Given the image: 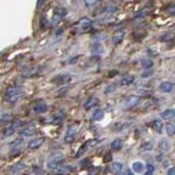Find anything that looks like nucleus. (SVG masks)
I'll return each mask as SVG.
<instances>
[{
	"label": "nucleus",
	"instance_id": "obj_1",
	"mask_svg": "<svg viewBox=\"0 0 175 175\" xmlns=\"http://www.w3.org/2000/svg\"><path fill=\"white\" fill-rule=\"evenodd\" d=\"M65 160L66 158L63 153H56V154H54V156H50V158L47 160L46 167L48 170H54L55 171V170L58 169V167L65 162Z\"/></svg>",
	"mask_w": 175,
	"mask_h": 175
},
{
	"label": "nucleus",
	"instance_id": "obj_2",
	"mask_svg": "<svg viewBox=\"0 0 175 175\" xmlns=\"http://www.w3.org/2000/svg\"><path fill=\"white\" fill-rule=\"evenodd\" d=\"M79 128H80V124H74V125H71L70 127L67 129L65 138H63L66 143H71V142L74 141L77 134H78V131H79Z\"/></svg>",
	"mask_w": 175,
	"mask_h": 175
},
{
	"label": "nucleus",
	"instance_id": "obj_3",
	"mask_svg": "<svg viewBox=\"0 0 175 175\" xmlns=\"http://www.w3.org/2000/svg\"><path fill=\"white\" fill-rule=\"evenodd\" d=\"M100 142H101V140H100V139H91V140H88V141H85L84 143H82V145H81V147L79 148V150L77 151L74 158L79 159L80 156H82V154H84V153L87 152L88 150H89V148L93 147V146H95V145H98V143H100Z\"/></svg>",
	"mask_w": 175,
	"mask_h": 175
},
{
	"label": "nucleus",
	"instance_id": "obj_4",
	"mask_svg": "<svg viewBox=\"0 0 175 175\" xmlns=\"http://www.w3.org/2000/svg\"><path fill=\"white\" fill-rule=\"evenodd\" d=\"M139 103H140L139 96L131 95V96H128V98L124 101L123 106L122 107H123L124 109H131V108H135L137 105H139Z\"/></svg>",
	"mask_w": 175,
	"mask_h": 175
},
{
	"label": "nucleus",
	"instance_id": "obj_5",
	"mask_svg": "<svg viewBox=\"0 0 175 175\" xmlns=\"http://www.w3.org/2000/svg\"><path fill=\"white\" fill-rule=\"evenodd\" d=\"M24 91H21V92L13 93V94H10V95H5V100L9 102V103H15V102L20 101L21 98H23L24 96Z\"/></svg>",
	"mask_w": 175,
	"mask_h": 175
},
{
	"label": "nucleus",
	"instance_id": "obj_6",
	"mask_svg": "<svg viewBox=\"0 0 175 175\" xmlns=\"http://www.w3.org/2000/svg\"><path fill=\"white\" fill-rule=\"evenodd\" d=\"M131 125H132V122H119V123H117L113 127V129H114L116 132H122V131L129 128Z\"/></svg>",
	"mask_w": 175,
	"mask_h": 175
},
{
	"label": "nucleus",
	"instance_id": "obj_7",
	"mask_svg": "<svg viewBox=\"0 0 175 175\" xmlns=\"http://www.w3.org/2000/svg\"><path fill=\"white\" fill-rule=\"evenodd\" d=\"M65 116H66L65 111H63V109H59V111L55 113V115L53 116L52 124H55V125H58V124H60L63 120Z\"/></svg>",
	"mask_w": 175,
	"mask_h": 175
},
{
	"label": "nucleus",
	"instance_id": "obj_8",
	"mask_svg": "<svg viewBox=\"0 0 175 175\" xmlns=\"http://www.w3.org/2000/svg\"><path fill=\"white\" fill-rule=\"evenodd\" d=\"M44 138H35V139L30 140V142L27 143V148L31 149V150H36L38 148L43 145Z\"/></svg>",
	"mask_w": 175,
	"mask_h": 175
},
{
	"label": "nucleus",
	"instance_id": "obj_9",
	"mask_svg": "<svg viewBox=\"0 0 175 175\" xmlns=\"http://www.w3.org/2000/svg\"><path fill=\"white\" fill-rule=\"evenodd\" d=\"M173 89H174V84H173L172 82H169V81H164L162 82V83H160V85H159V90L163 93L172 92Z\"/></svg>",
	"mask_w": 175,
	"mask_h": 175
},
{
	"label": "nucleus",
	"instance_id": "obj_10",
	"mask_svg": "<svg viewBox=\"0 0 175 175\" xmlns=\"http://www.w3.org/2000/svg\"><path fill=\"white\" fill-rule=\"evenodd\" d=\"M71 81V77L69 74H59V76L55 77L53 79V82L56 83V84H63V83H67V82Z\"/></svg>",
	"mask_w": 175,
	"mask_h": 175
},
{
	"label": "nucleus",
	"instance_id": "obj_11",
	"mask_svg": "<svg viewBox=\"0 0 175 175\" xmlns=\"http://www.w3.org/2000/svg\"><path fill=\"white\" fill-rule=\"evenodd\" d=\"M98 102H100V100H98V98H89L87 101L84 102V104H83V108H84L85 111H89V109L96 106L98 104Z\"/></svg>",
	"mask_w": 175,
	"mask_h": 175
},
{
	"label": "nucleus",
	"instance_id": "obj_12",
	"mask_svg": "<svg viewBox=\"0 0 175 175\" xmlns=\"http://www.w3.org/2000/svg\"><path fill=\"white\" fill-rule=\"evenodd\" d=\"M125 35H126L125 31H117V32H116L114 35H113L112 43L114 44V45H118V44H120L122 42L124 41Z\"/></svg>",
	"mask_w": 175,
	"mask_h": 175
},
{
	"label": "nucleus",
	"instance_id": "obj_13",
	"mask_svg": "<svg viewBox=\"0 0 175 175\" xmlns=\"http://www.w3.org/2000/svg\"><path fill=\"white\" fill-rule=\"evenodd\" d=\"M92 24V20L88 19V18H82L79 22H78V25H79V29H81L82 31H87L89 27Z\"/></svg>",
	"mask_w": 175,
	"mask_h": 175
},
{
	"label": "nucleus",
	"instance_id": "obj_14",
	"mask_svg": "<svg viewBox=\"0 0 175 175\" xmlns=\"http://www.w3.org/2000/svg\"><path fill=\"white\" fill-rule=\"evenodd\" d=\"M134 81H135V76H132V74H125V76L122 77L119 83H120V85L126 87V85L131 84Z\"/></svg>",
	"mask_w": 175,
	"mask_h": 175
},
{
	"label": "nucleus",
	"instance_id": "obj_15",
	"mask_svg": "<svg viewBox=\"0 0 175 175\" xmlns=\"http://www.w3.org/2000/svg\"><path fill=\"white\" fill-rule=\"evenodd\" d=\"M67 15V10L63 7H56L54 9V16L55 18H57V19L61 20L63 18Z\"/></svg>",
	"mask_w": 175,
	"mask_h": 175
},
{
	"label": "nucleus",
	"instance_id": "obj_16",
	"mask_svg": "<svg viewBox=\"0 0 175 175\" xmlns=\"http://www.w3.org/2000/svg\"><path fill=\"white\" fill-rule=\"evenodd\" d=\"M36 134V129L33 128V127H26V128H23L19 131V135L22 137H31L34 136Z\"/></svg>",
	"mask_w": 175,
	"mask_h": 175
},
{
	"label": "nucleus",
	"instance_id": "obj_17",
	"mask_svg": "<svg viewBox=\"0 0 175 175\" xmlns=\"http://www.w3.org/2000/svg\"><path fill=\"white\" fill-rule=\"evenodd\" d=\"M26 169V164L23 163V162H19V163L14 164L13 166L11 167V173H13V174H16V173H21L23 172L24 170Z\"/></svg>",
	"mask_w": 175,
	"mask_h": 175
},
{
	"label": "nucleus",
	"instance_id": "obj_18",
	"mask_svg": "<svg viewBox=\"0 0 175 175\" xmlns=\"http://www.w3.org/2000/svg\"><path fill=\"white\" fill-rule=\"evenodd\" d=\"M159 149L162 151V152H167L171 149V143H170L169 140L166 139H161L159 142Z\"/></svg>",
	"mask_w": 175,
	"mask_h": 175
},
{
	"label": "nucleus",
	"instance_id": "obj_19",
	"mask_svg": "<svg viewBox=\"0 0 175 175\" xmlns=\"http://www.w3.org/2000/svg\"><path fill=\"white\" fill-rule=\"evenodd\" d=\"M47 109H48V105L45 103H41V104H37L34 106L33 111L36 113V114H43V113H46Z\"/></svg>",
	"mask_w": 175,
	"mask_h": 175
},
{
	"label": "nucleus",
	"instance_id": "obj_20",
	"mask_svg": "<svg viewBox=\"0 0 175 175\" xmlns=\"http://www.w3.org/2000/svg\"><path fill=\"white\" fill-rule=\"evenodd\" d=\"M131 167H132V170H134L135 173H142L143 172V170H145V164L142 163L141 161H136L132 163V165H131Z\"/></svg>",
	"mask_w": 175,
	"mask_h": 175
},
{
	"label": "nucleus",
	"instance_id": "obj_21",
	"mask_svg": "<svg viewBox=\"0 0 175 175\" xmlns=\"http://www.w3.org/2000/svg\"><path fill=\"white\" fill-rule=\"evenodd\" d=\"M91 52L94 55L102 54V53H103V45H102L100 42H95V43L92 45V47H91Z\"/></svg>",
	"mask_w": 175,
	"mask_h": 175
},
{
	"label": "nucleus",
	"instance_id": "obj_22",
	"mask_svg": "<svg viewBox=\"0 0 175 175\" xmlns=\"http://www.w3.org/2000/svg\"><path fill=\"white\" fill-rule=\"evenodd\" d=\"M21 91H23L21 85H10L5 90V95H10V94H13V93L21 92Z\"/></svg>",
	"mask_w": 175,
	"mask_h": 175
},
{
	"label": "nucleus",
	"instance_id": "obj_23",
	"mask_svg": "<svg viewBox=\"0 0 175 175\" xmlns=\"http://www.w3.org/2000/svg\"><path fill=\"white\" fill-rule=\"evenodd\" d=\"M153 149V142L152 141H146L139 147V152H148Z\"/></svg>",
	"mask_w": 175,
	"mask_h": 175
},
{
	"label": "nucleus",
	"instance_id": "obj_24",
	"mask_svg": "<svg viewBox=\"0 0 175 175\" xmlns=\"http://www.w3.org/2000/svg\"><path fill=\"white\" fill-rule=\"evenodd\" d=\"M25 125H26V123H25V122H23V120H21V119L11 120V124H10V126L14 129V130L21 129L22 127H24Z\"/></svg>",
	"mask_w": 175,
	"mask_h": 175
},
{
	"label": "nucleus",
	"instance_id": "obj_25",
	"mask_svg": "<svg viewBox=\"0 0 175 175\" xmlns=\"http://www.w3.org/2000/svg\"><path fill=\"white\" fill-rule=\"evenodd\" d=\"M122 147H123V140L119 139V138L113 140L112 143H111V148L114 151H119L122 149Z\"/></svg>",
	"mask_w": 175,
	"mask_h": 175
},
{
	"label": "nucleus",
	"instance_id": "obj_26",
	"mask_svg": "<svg viewBox=\"0 0 175 175\" xmlns=\"http://www.w3.org/2000/svg\"><path fill=\"white\" fill-rule=\"evenodd\" d=\"M175 116V111L174 109H166V111H164V112L161 113V117L165 120H170L172 119L173 117Z\"/></svg>",
	"mask_w": 175,
	"mask_h": 175
},
{
	"label": "nucleus",
	"instance_id": "obj_27",
	"mask_svg": "<svg viewBox=\"0 0 175 175\" xmlns=\"http://www.w3.org/2000/svg\"><path fill=\"white\" fill-rule=\"evenodd\" d=\"M13 119V115L11 113H3V114H0V124L2 123H8Z\"/></svg>",
	"mask_w": 175,
	"mask_h": 175
},
{
	"label": "nucleus",
	"instance_id": "obj_28",
	"mask_svg": "<svg viewBox=\"0 0 175 175\" xmlns=\"http://www.w3.org/2000/svg\"><path fill=\"white\" fill-rule=\"evenodd\" d=\"M152 127H153V129L158 132V134H161L162 129H163V123H162L160 119H156L152 123Z\"/></svg>",
	"mask_w": 175,
	"mask_h": 175
},
{
	"label": "nucleus",
	"instance_id": "obj_29",
	"mask_svg": "<svg viewBox=\"0 0 175 175\" xmlns=\"http://www.w3.org/2000/svg\"><path fill=\"white\" fill-rule=\"evenodd\" d=\"M104 117V111L102 108H98L95 112L92 114V119L93 120H101Z\"/></svg>",
	"mask_w": 175,
	"mask_h": 175
},
{
	"label": "nucleus",
	"instance_id": "obj_30",
	"mask_svg": "<svg viewBox=\"0 0 175 175\" xmlns=\"http://www.w3.org/2000/svg\"><path fill=\"white\" fill-rule=\"evenodd\" d=\"M124 165L123 163H120V162H114L112 164V166H111V171L113 173H119L122 170H123Z\"/></svg>",
	"mask_w": 175,
	"mask_h": 175
},
{
	"label": "nucleus",
	"instance_id": "obj_31",
	"mask_svg": "<svg viewBox=\"0 0 175 175\" xmlns=\"http://www.w3.org/2000/svg\"><path fill=\"white\" fill-rule=\"evenodd\" d=\"M39 67H36V68H33V69H31V70H29V71H26L24 74H23V77L24 78H31V77H33V76H35V74H37L38 72H39Z\"/></svg>",
	"mask_w": 175,
	"mask_h": 175
},
{
	"label": "nucleus",
	"instance_id": "obj_32",
	"mask_svg": "<svg viewBox=\"0 0 175 175\" xmlns=\"http://www.w3.org/2000/svg\"><path fill=\"white\" fill-rule=\"evenodd\" d=\"M55 171L57 173H59V174L60 173L63 174V173H68V172H70V171H72V167H70L69 165H63V164H61V165H60L58 169L55 170Z\"/></svg>",
	"mask_w": 175,
	"mask_h": 175
},
{
	"label": "nucleus",
	"instance_id": "obj_33",
	"mask_svg": "<svg viewBox=\"0 0 175 175\" xmlns=\"http://www.w3.org/2000/svg\"><path fill=\"white\" fill-rule=\"evenodd\" d=\"M165 131H166L167 136L173 137L175 134V126L173 124H166L165 125Z\"/></svg>",
	"mask_w": 175,
	"mask_h": 175
},
{
	"label": "nucleus",
	"instance_id": "obj_34",
	"mask_svg": "<svg viewBox=\"0 0 175 175\" xmlns=\"http://www.w3.org/2000/svg\"><path fill=\"white\" fill-rule=\"evenodd\" d=\"M15 132V130H14L12 127H11L10 125L8 126V127H5V129L2 130V134H3V136L5 137H10V136H12V135Z\"/></svg>",
	"mask_w": 175,
	"mask_h": 175
},
{
	"label": "nucleus",
	"instance_id": "obj_35",
	"mask_svg": "<svg viewBox=\"0 0 175 175\" xmlns=\"http://www.w3.org/2000/svg\"><path fill=\"white\" fill-rule=\"evenodd\" d=\"M141 66L143 69H150L153 67V61L151 59H143L141 61Z\"/></svg>",
	"mask_w": 175,
	"mask_h": 175
},
{
	"label": "nucleus",
	"instance_id": "obj_36",
	"mask_svg": "<svg viewBox=\"0 0 175 175\" xmlns=\"http://www.w3.org/2000/svg\"><path fill=\"white\" fill-rule=\"evenodd\" d=\"M22 143H23V139H22V138H19V139H15V140H13L12 142H10V143H9V146H10V147H12V148H18V147H20Z\"/></svg>",
	"mask_w": 175,
	"mask_h": 175
},
{
	"label": "nucleus",
	"instance_id": "obj_37",
	"mask_svg": "<svg viewBox=\"0 0 175 175\" xmlns=\"http://www.w3.org/2000/svg\"><path fill=\"white\" fill-rule=\"evenodd\" d=\"M137 93L140 94V95H149V94L152 93V91L148 90V89H138V90H137Z\"/></svg>",
	"mask_w": 175,
	"mask_h": 175
},
{
	"label": "nucleus",
	"instance_id": "obj_38",
	"mask_svg": "<svg viewBox=\"0 0 175 175\" xmlns=\"http://www.w3.org/2000/svg\"><path fill=\"white\" fill-rule=\"evenodd\" d=\"M39 25H41V27H47L49 25V22L48 20L46 19V16H42L41 18V21H39Z\"/></svg>",
	"mask_w": 175,
	"mask_h": 175
},
{
	"label": "nucleus",
	"instance_id": "obj_39",
	"mask_svg": "<svg viewBox=\"0 0 175 175\" xmlns=\"http://www.w3.org/2000/svg\"><path fill=\"white\" fill-rule=\"evenodd\" d=\"M173 38V35L171 34V33H166V34H163V35L161 36V41H170V39H172Z\"/></svg>",
	"mask_w": 175,
	"mask_h": 175
},
{
	"label": "nucleus",
	"instance_id": "obj_40",
	"mask_svg": "<svg viewBox=\"0 0 175 175\" xmlns=\"http://www.w3.org/2000/svg\"><path fill=\"white\" fill-rule=\"evenodd\" d=\"M154 172V166L152 164H148L147 165V172H146V175H151Z\"/></svg>",
	"mask_w": 175,
	"mask_h": 175
},
{
	"label": "nucleus",
	"instance_id": "obj_41",
	"mask_svg": "<svg viewBox=\"0 0 175 175\" xmlns=\"http://www.w3.org/2000/svg\"><path fill=\"white\" fill-rule=\"evenodd\" d=\"M116 11H117V7H113V5H111V7H107L106 10H104V12H106V13H114Z\"/></svg>",
	"mask_w": 175,
	"mask_h": 175
},
{
	"label": "nucleus",
	"instance_id": "obj_42",
	"mask_svg": "<svg viewBox=\"0 0 175 175\" xmlns=\"http://www.w3.org/2000/svg\"><path fill=\"white\" fill-rule=\"evenodd\" d=\"M115 90H116V87H115V84H114V85L112 84V85H109L108 89H106V90L104 91V92H105V93H108L109 91H115Z\"/></svg>",
	"mask_w": 175,
	"mask_h": 175
},
{
	"label": "nucleus",
	"instance_id": "obj_43",
	"mask_svg": "<svg viewBox=\"0 0 175 175\" xmlns=\"http://www.w3.org/2000/svg\"><path fill=\"white\" fill-rule=\"evenodd\" d=\"M167 175H175V167H170L167 170Z\"/></svg>",
	"mask_w": 175,
	"mask_h": 175
},
{
	"label": "nucleus",
	"instance_id": "obj_44",
	"mask_svg": "<svg viewBox=\"0 0 175 175\" xmlns=\"http://www.w3.org/2000/svg\"><path fill=\"white\" fill-rule=\"evenodd\" d=\"M78 59H79V56H76V57L71 58V59L69 60V63H70V65H74V63H76V61Z\"/></svg>",
	"mask_w": 175,
	"mask_h": 175
},
{
	"label": "nucleus",
	"instance_id": "obj_45",
	"mask_svg": "<svg viewBox=\"0 0 175 175\" xmlns=\"http://www.w3.org/2000/svg\"><path fill=\"white\" fill-rule=\"evenodd\" d=\"M111 160H112V154H111V153H107L106 156L104 158V162H108L111 161Z\"/></svg>",
	"mask_w": 175,
	"mask_h": 175
},
{
	"label": "nucleus",
	"instance_id": "obj_46",
	"mask_svg": "<svg viewBox=\"0 0 175 175\" xmlns=\"http://www.w3.org/2000/svg\"><path fill=\"white\" fill-rule=\"evenodd\" d=\"M96 1H98V0H85V5H94Z\"/></svg>",
	"mask_w": 175,
	"mask_h": 175
},
{
	"label": "nucleus",
	"instance_id": "obj_47",
	"mask_svg": "<svg viewBox=\"0 0 175 175\" xmlns=\"http://www.w3.org/2000/svg\"><path fill=\"white\" fill-rule=\"evenodd\" d=\"M84 164H87V165H88V164H91V160H88V159H85L84 161L81 162V165H82V166H83Z\"/></svg>",
	"mask_w": 175,
	"mask_h": 175
},
{
	"label": "nucleus",
	"instance_id": "obj_48",
	"mask_svg": "<svg viewBox=\"0 0 175 175\" xmlns=\"http://www.w3.org/2000/svg\"><path fill=\"white\" fill-rule=\"evenodd\" d=\"M156 161H162V154L156 156Z\"/></svg>",
	"mask_w": 175,
	"mask_h": 175
},
{
	"label": "nucleus",
	"instance_id": "obj_49",
	"mask_svg": "<svg viewBox=\"0 0 175 175\" xmlns=\"http://www.w3.org/2000/svg\"><path fill=\"white\" fill-rule=\"evenodd\" d=\"M98 169H94L92 171H90V174H93V173H98Z\"/></svg>",
	"mask_w": 175,
	"mask_h": 175
}]
</instances>
